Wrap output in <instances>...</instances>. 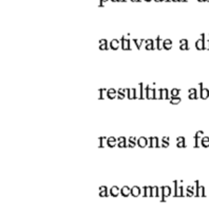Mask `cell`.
<instances>
[{"instance_id":"277c9868","label":"cell","mask_w":209,"mask_h":217,"mask_svg":"<svg viewBox=\"0 0 209 217\" xmlns=\"http://www.w3.org/2000/svg\"><path fill=\"white\" fill-rule=\"evenodd\" d=\"M116 192H117V188H112V195H116Z\"/></svg>"},{"instance_id":"3957f363","label":"cell","mask_w":209,"mask_h":217,"mask_svg":"<svg viewBox=\"0 0 209 217\" xmlns=\"http://www.w3.org/2000/svg\"><path fill=\"white\" fill-rule=\"evenodd\" d=\"M112 48H117V40L112 41Z\"/></svg>"},{"instance_id":"6da1fadb","label":"cell","mask_w":209,"mask_h":217,"mask_svg":"<svg viewBox=\"0 0 209 217\" xmlns=\"http://www.w3.org/2000/svg\"><path fill=\"white\" fill-rule=\"evenodd\" d=\"M208 96V90H203V93H202V98L203 99H206Z\"/></svg>"},{"instance_id":"7a4b0ae2","label":"cell","mask_w":209,"mask_h":217,"mask_svg":"<svg viewBox=\"0 0 209 217\" xmlns=\"http://www.w3.org/2000/svg\"><path fill=\"white\" fill-rule=\"evenodd\" d=\"M202 43H203V40H199V41H197V43H196V47H197V48H199V49L203 48Z\"/></svg>"},{"instance_id":"5b68a950","label":"cell","mask_w":209,"mask_h":217,"mask_svg":"<svg viewBox=\"0 0 209 217\" xmlns=\"http://www.w3.org/2000/svg\"><path fill=\"white\" fill-rule=\"evenodd\" d=\"M177 91H179V90H172V95H176Z\"/></svg>"}]
</instances>
